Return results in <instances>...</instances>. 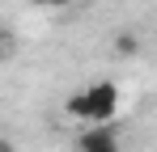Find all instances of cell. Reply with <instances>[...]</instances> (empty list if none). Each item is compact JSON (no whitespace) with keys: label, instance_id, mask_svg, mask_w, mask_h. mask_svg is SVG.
<instances>
[{"label":"cell","instance_id":"6da1fadb","mask_svg":"<svg viewBox=\"0 0 157 152\" xmlns=\"http://www.w3.org/2000/svg\"><path fill=\"white\" fill-rule=\"evenodd\" d=\"M64 110L89 127H110L115 114H119V89L110 80H94V85H85L81 93H72L64 101Z\"/></svg>","mask_w":157,"mask_h":152},{"label":"cell","instance_id":"7a4b0ae2","mask_svg":"<svg viewBox=\"0 0 157 152\" xmlns=\"http://www.w3.org/2000/svg\"><path fill=\"white\" fill-rule=\"evenodd\" d=\"M77 148L81 152H119V139H115L110 127H89V131H81Z\"/></svg>","mask_w":157,"mask_h":152},{"label":"cell","instance_id":"3957f363","mask_svg":"<svg viewBox=\"0 0 157 152\" xmlns=\"http://www.w3.org/2000/svg\"><path fill=\"white\" fill-rule=\"evenodd\" d=\"M115 51H119V55H136V51H140V38L123 30V34H115Z\"/></svg>","mask_w":157,"mask_h":152},{"label":"cell","instance_id":"277c9868","mask_svg":"<svg viewBox=\"0 0 157 152\" xmlns=\"http://www.w3.org/2000/svg\"><path fill=\"white\" fill-rule=\"evenodd\" d=\"M13 51H17L13 30H4V25H0V63H9V59H13Z\"/></svg>","mask_w":157,"mask_h":152},{"label":"cell","instance_id":"5b68a950","mask_svg":"<svg viewBox=\"0 0 157 152\" xmlns=\"http://www.w3.org/2000/svg\"><path fill=\"white\" fill-rule=\"evenodd\" d=\"M38 9H68V4H77V0H34Z\"/></svg>","mask_w":157,"mask_h":152},{"label":"cell","instance_id":"8992f818","mask_svg":"<svg viewBox=\"0 0 157 152\" xmlns=\"http://www.w3.org/2000/svg\"><path fill=\"white\" fill-rule=\"evenodd\" d=\"M0 152H13V148H9V139H0Z\"/></svg>","mask_w":157,"mask_h":152}]
</instances>
